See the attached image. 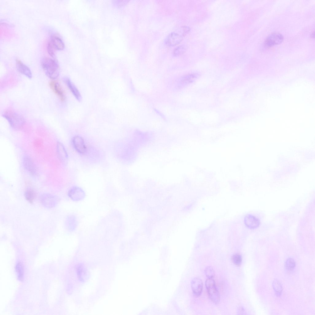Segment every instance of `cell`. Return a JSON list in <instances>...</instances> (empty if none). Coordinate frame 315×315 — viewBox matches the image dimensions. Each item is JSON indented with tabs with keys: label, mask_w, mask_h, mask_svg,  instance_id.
Here are the masks:
<instances>
[{
	"label": "cell",
	"mask_w": 315,
	"mask_h": 315,
	"mask_svg": "<svg viewBox=\"0 0 315 315\" xmlns=\"http://www.w3.org/2000/svg\"><path fill=\"white\" fill-rule=\"evenodd\" d=\"M43 69L46 75L50 78L54 80L59 76V65L54 59L48 57L43 58L41 62Z\"/></svg>",
	"instance_id": "obj_1"
},
{
	"label": "cell",
	"mask_w": 315,
	"mask_h": 315,
	"mask_svg": "<svg viewBox=\"0 0 315 315\" xmlns=\"http://www.w3.org/2000/svg\"><path fill=\"white\" fill-rule=\"evenodd\" d=\"M2 116L8 121L10 126L15 129H21L25 124V121L23 117L13 110H6Z\"/></svg>",
	"instance_id": "obj_2"
},
{
	"label": "cell",
	"mask_w": 315,
	"mask_h": 315,
	"mask_svg": "<svg viewBox=\"0 0 315 315\" xmlns=\"http://www.w3.org/2000/svg\"><path fill=\"white\" fill-rule=\"evenodd\" d=\"M189 28L187 26H182L178 30V32H173L169 34L165 39V43L169 46H173L180 43L184 37L189 32Z\"/></svg>",
	"instance_id": "obj_3"
},
{
	"label": "cell",
	"mask_w": 315,
	"mask_h": 315,
	"mask_svg": "<svg viewBox=\"0 0 315 315\" xmlns=\"http://www.w3.org/2000/svg\"><path fill=\"white\" fill-rule=\"evenodd\" d=\"M205 285L211 301L215 304L218 303L220 300V294L214 280L213 278H208L205 281Z\"/></svg>",
	"instance_id": "obj_4"
},
{
	"label": "cell",
	"mask_w": 315,
	"mask_h": 315,
	"mask_svg": "<svg viewBox=\"0 0 315 315\" xmlns=\"http://www.w3.org/2000/svg\"><path fill=\"white\" fill-rule=\"evenodd\" d=\"M284 37L281 34L279 33H273L270 34L266 38L264 43L267 47L279 44L283 40Z\"/></svg>",
	"instance_id": "obj_5"
},
{
	"label": "cell",
	"mask_w": 315,
	"mask_h": 315,
	"mask_svg": "<svg viewBox=\"0 0 315 315\" xmlns=\"http://www.w3.org/2000/svg\"><path fill=\"white\" fill-rule=\"evenodd\" d=\"M49 86L61 101L64 102L65 100L66 96L64 91L60 84L57 81L54 80L51 81L49 83Z\"/></svg>",
	"instance_id": "obj_6"
},
{
	"label": "cell",
	"mask_w": 315,
	"mask_h": 315,
	"mask_svg": "<svg viewBox=\"0 0 315 315\" xmlns=\"http://www.w3.org/2000/svg\"><path fill=\"white\" fill-rule=\"evenodd\" d=\"M23 164L26 170L33 175H36L38 173L37 167L31 158L28 156H25L23 159Z\"/></svg>",
	"instance_id": "obj_7"
},
{
	"label": "cell",
	"mask_w": 315,
	"mask_h": 315,
	"mask_svg": "<svg viewBox=\"0 0 315 315\" xmlns=\"http://www.w3.org/2000/svg\"><path fill=\"white\" fill-rule=\"evenodd\" d=\"M72 143L74 148L78 152L81 154L86 152V148L82 138L78 136L74 137L72 140Z\"/></svg>",
	"instance_id": "obj_8"
},
{
	"label": "cell",
	"mask_w": 315,
	"mask_h": 315,
	"mask_svg": "<svg viewBox=\"0 0 315 315\" xmlns=\"http://www.w3.org/2000/svg\"><path fill=\"white\" fill-rule=\"evenodd\" d=\"M203 286L202 281L200 278L196 277L192 280L191 287L193 292L196 296H198L201 294Z\"/></svg>",
	"instance_id": "obj_9"
},
{
	"label": "cell",
	"mask_w": 315,
	"mask_h": 315,
	"mask_svg": "<svg viewBox=\"0 0 315 315\" xmlns=\"http://www.w3.org/2000/svg\"><path fill=\"white\" fill-rule=\"evenodd\" d=\"M64 81L67 87L76 99L80 102L82 99L81 94L75 86L68 78H65Z\"/></svg>",
	"instance_id": "obj_10"
},
{
	"label": "cell",
	"mask_w": 315,
	"mask_h": 315,
	"mask_svg": "<svg viewBox=\"0 0 315 315\" xmlns=\"http://www.w3.org/2000/svg\"><path fill=\"white\" fill-rule=\"evenodd\" d=\"M16 66L18 71L29 78H32L31 72L29 68L20 60H17Z\"/></svg>",
	"instance_id": "obj_11"
},
{
	"label": "cell",
	"mask_w": 315,
	"mask_h": 315,
	"mask_svg": "<svg viewBox=\"0 0 315 315\" xmlns=\"http://www.w3.org/2000/svg\"><path fill=\"white\" fill-rule=\"evenodd\" d=\"M245 225L250 229H254L257 227L260 224L259 220L252 215L248 214L245 216L244 218Z\"/></svg>",
	"instance_id": "obj_12"
},
{
	"label": "cell",
	"mask_w": 315,
	"mask_h": 315,
	"mask_svg": "<svg viewBox=\"0 0 315 315\" xmlns=\"http://www.w3.org/2000/svg\"><path fill=\"white\" fill-rule=\"evenodd\" d=\"M57 151L60 160L63 162H66L68 158L67 152L63 145L60 142L57 143Z\"/></svg>",
	"instance_id": "obj_13"
},
{
	"label": "cell",
	"mask_w": 315,
	"mask_h": 315,
	"mask_svg": "<svg viewBox=\"0 0 315 315\" xmlns=\"http://www.w3.org/2000/svg\"><path fill=\"white\" fill-rule=\"evenodd\" d=\"M54 48L59 50H62L64 48V44L62 40L59 37L53 35L50 41Z\"/></svg>",
	"instance_id": "obj_14"
},
{
	"label": "cell",
	"mask_w": 315,
	"mask_h": 315,
	"mask_svg": "<svg viewBox=\"0 0 315 315\" xmlns=\"http://www.w3.org/2000/svg\"><path fill=\"white\" fill-rule=\"evenodd\" d=\"M84 194L83 191L80 188L74 187L72 188L69 192V196L72 198H73L83 197Z\"/></svg>",
	"instance_id": "obj_15"
},
{
	"label": "cell",
	"mask_w": 315,
	"mask_h": 315,
	"mask_svg": "<svg viewBox=\"0 0 315 315\" xmlns=\"http://www.w3.org/2000/svg\"><path fill=\"white\" fill-rule=\"evenodd\" d=\"M15 270L18 279L20 281L23 278L24 270L23 265L20 262H18L15 266Z\"/></svg>",
	"instance_id": "obj_16"
},
{
	"label": "cell",
	"mask_w": 315,
	"mask_h": 315,
	"mask_svg": "<svg viewBox=\"0 0 315 315\" xmlns=\"http://www.w3.org/2000/svg\"><path fill=\"white\" fill-rule=\"evenodd\" d=\"M273 286L277 296H280L282 293V289L280 281L277 279L274 280L273 282Z\"/></svg>",
	"instance_id": "obj_17"
},
{
	"label": "cell",
	"mask_w": 315,
	"mask_h": 315,
	"mask_svg": "<svg viewBox=\"0 0 315 315\" xmlns=\"http://www.w3.org/2000/svg\"><path fill=\"white\" fill-rule=\"evenodd\" d=\"M25 195L26 200L32 203L35 197V193L32 189L29 188L26 191Z\"/></svg>",
	"instance_id": "obj_18"
},
{
	"label": "cell",
	"mask_w": 315,
	"mask_h": 315,
	"mask_svg": "<svg viewBox=\"0 0 315 315\" xmlns=\"http://www.w3.org/2000/svg\"><path fill=\"white\" fill-rule=\"evenodd\" d=\"M296 266L294 260L292 258H288L286 261L285 266L286 269L289 271L293 270Z\"/></svg>",
	"instance_id": "obj_19"
},
{
	"label": "cell",
	"mask_w": 315,
	"mask_h": 315,
	"mask_svg": "<svg viewBox=\"0 0 315 315\" xmlns=\"http://www.w3.org/2000/svg\"><path fill=\"white\" fill-rule=\"evenodd\" d=\"M186 49V46L185 45H180L174 49L173 52V54L175 56H179L184 53Z\"/></svg>",
	"instance_id": "obj_20"
},
{
	"label": "cell",
	"mask_w": 315,
	"mask_h": 315,
	"mask_svg": "<svg viewBox=\"0 0 315 315\" xmlns=\"http://www.w3.org/2000/svg\"><path fill=\"white\" fill-rule=\"evenodd\" d=\"M197 75L194 74L186 75L183 78L181 82L183 84H187L192 82L195 78Z\"/></svg>",
	"instance_id": "obj_21"
},
{
	"label": "cell",
	"mask_w": 315,
	"mask_h": 315,
	"mask_svg": "<svg viewBox=\"0 0 315 315\" xmlns=\"http://www.w3.org/2000/svg\"><path fill=\"white\" fill-rule=\"evenodd\" d=\"M205 273L208 278H213L215 275L214 270L211 266L207 267L205 269Z\"/></svg>",
	"instance_id": "obj_22"
},
{
	"label": "cell",
	"mask_w": 315,
	"mask_h": 315,
	"mask_svg": "<svg viewBox=\"0 0 315 315\" xmlns=\"http://www.w3.org/2000/svg\"><path fill=\"white\" fill-rule=\"evenodd\" d=\"M232 261L234 264L237 266L241 265L242 262V257L241 255L237 254L233 255L232 257Z\"/></svg>",
	"instance_id": "obj_23"
},
{
	"label": "cell",
	"mask_w": 315,
	"mask_h": 315,
	"mask_svg": "<svg viewBox=\"0 0 315 315\" xmlns=\"http://www.w3.org/2000/svg\"><path fill=\"white\" fill-rule=\"evenodd\" d=\"M47 51L49 54L52 57L54 55V48L50 42L48 44Z\"/></svg>",
	"instance_id": "obj_24"
},
{
	"label": "cell",
	"mask_w": 315,
	"mask_h": 315,
	"mask_svg": "<svg viewBox=\"0 0 315 315\" xmlns=\"http://www.w3.org/2000/svg\"><path fill=\"white\" fill-rule=\"evenodd\" d=\"M312 37V38H314V32H313V33L311 34Z\"/></svg>",
	"instance_id": "obj_25"
}]
</instances>
